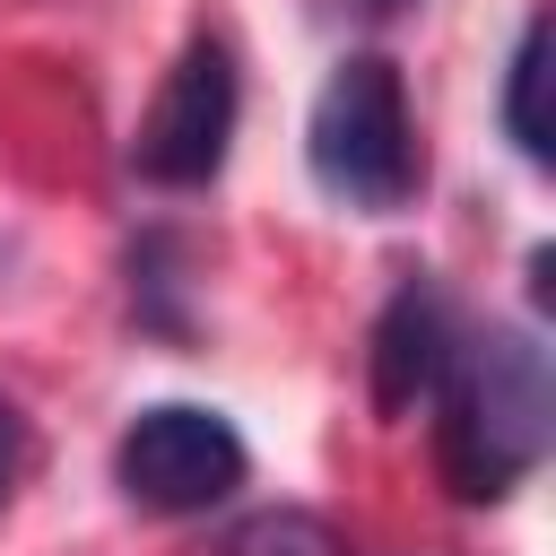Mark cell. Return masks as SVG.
<instances>
[{"mask_svg":"<svg viewBox=\"0 0 556 556\" xmlns=\"http://www.w3.org/2000/svg\"><path fill=\"white\" fill-rule=\"evenodd\" d=\"M235 122H243V78H235V43L217 26H200L165 87L148 96L139 130H130V174L156 182V191H200L226 174V148H235Z\"/></svg>","mask_w":556,"mask_h":556,"instance_id":"cell-3","label":"cell"},{"mask_svg":"<svg viewBox=\"0 0 556 556\" xmlns=\"http://www.w3.org/2000/svg\"><path fill=\"white\" fill-rule=\"evenodd\" d=\"M539 78H547V17L530 9L521 35H513V61H504V139L547 165V113H539Z\"/></svg>","mask_w":556,"mask_h":556,"instance_id":"cell-6","label":"cell"},{"mask_svg":"<svg viewBox=\"0 0 556 556\" xmlns=\"http://www.w3.org/2000/svg\"><path fill=\"white\" fill-rule=\"evenodd\" d=\"M17 478H26V417H17V400L0 391V504H9Z\"/></svg>","mask_w":556,"mask_h":556,"instance_id":"cell-8","label":"cell"},{"mask_svg":"<svg viewBox=\"0 0 556 556\" xmlns=\"http://www.w3.org/2000/svg\"><path fill=\"white\" fill-rule=\"evenodd\" d=\"M304 174L321 200L356 208V217H391L417 200L426 156H417V122H408V87L382 52H348L304 122Z\"/></svg>","mask_w":556,"mask_h":556,"instance_id":"cell-2","label":"cell"},{"mask_svg":"<svg viewBox=\"0 0 556 556\" xmlns=\"http://www.w3.org/2000/svg\"><path fill=\"white\" fill-rule=\"evenodd\" d=\"M452 339H460V321H452L443 278H434V269H408V278L391 287V304L374 313V408H382V417H408V408L434 391Z\"/></svg>","mask_w":556,"mask_h":556,"instance_id":"cell-5","label":"cell"},{"mask_svg":"<svg viewBox=\"0 0 556 556\" xmlns=\"http://www.w3.org/2000/svg\"><path fill=\"white\" fill-rule=\"evenodd\" d=\"M252 478V443L208 400H156L113 443V486L139 513H208Z\"/></svg>","mask_w":556,"mask_h":556,"instance_id":"cell-4","label":"cell"},{"mask_svg":"<svg viewBox=\"0 0 556 556\" xmlns=\"http://www.w3.org/2000/svg\"><path fill=\"white\" fill-rule=\"evenodd\" d=\"M339 9H356V17H374V26H382V17H400L408 0H339Z\"/></svg>","mask_w":556,"mask_h":556,"instance_id":"cell-9","label":"cell"},{"mask_svg":"<svg viewBox=\"0 0 556 556\" xmlns=\"http://www.w3.org/2000/svg\"><path fill=\"white\" fill-rule=\"evenodd\" d=\"M434 400H443L434 460L460 504H504L556 443V374L539 330H513V321L460 330L434 374Z\"/></svg>","mask_w":556,"mask_h":556,"instance_id":"cell-1","label":"cell"},{"mask_svg":"<svg viewBox=\"0 0 556 556\" xmlns=\"http://www.w3.org/2000/svg\"><path fill=\"white\" fill-rule=\"evenodd\" d=\"M226 556H365L356 539H339L321 513H261L226 539Z\"/></svg>","mask_w":556,"mask_h":556,"instance_id":"cell-7","label":"cell"}]
</instances>
